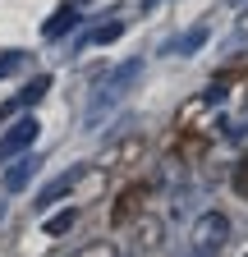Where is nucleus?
Listing matches in <instances>:
<instances>
[{"instance_id":"obj_1","label":"nucleus","mask_w":248,"mask_h":257,"mask_svg":"<svg viewBox=\"0 0 248 257\" xmlns=\"http://www.w3.org/2000/svg\"><path fill=\"white\" fill-rule=\"evenodd\" d=\"M230 239V216L225 211H202L193 220V257H216Z\"/></svg>"},{"instance_id":"obj_2","label":"nucleus","mask_w":248,"mask_h":257,"mask_svg":"<svg viewBox=\"0 0 248 257\" xmlns=\"http://www.w3.org/2000/svg\"><path fill=\"white\" fill-rule=\"evenodd\" d=\"M143 74V60H129V64H119V69L106 78V87H97V96H92V115H87V124H101V115L119 101L124 92H129V83Z\"/></svg>"},{"instance_id":"obj_3","label":"nucleus","mask_w":248,"mask_h":257,"mask_svg":"<svg viewBox=\"0 0 248 257\" xmlns=\"http://www.w3.org/2000/svg\"><path fill=\"white\" fill-rule=\"evenodd\" d=\"M33 143H37V119L28 115V119H19V124L10 128V134L0 138V161H10V156H19L23 147H33Z\"/></svg>"},{"instance_id":"obj_4","label":"nucleus","mask_w":248,"mask_h":257,"mask_svg":"<svg viewBox=\"0 0 248 257\" xmlns=\"http://www.w3.org/2000/svg\"><path fill=\"white\" fill-rule=\"evenodd\" d=\"M37 175V156H28V161H19V166H10V175H5V188L10 193H19V188H28V179Z\"/></svg>"},{"instance_id":"obj_5","label":"nucleus","mask_w":248,"mask_h":257,"mask_svg":"<svg viewBox=\"0 0 248 257\" xmlns=\"http://www.w3.org/2000/svg\"><path fill=\"white\" fill-rule=\"evenodd\" d=\"M74 19H78V5H69V10H55V14H51V23H46V37L55 42L60 32H69V28H74Z\"/></svg>"},{"instance_id":"obj_6","label":"nucleus","mask_w":248,"mask_h":257,"mask_svg":"<svg viewBox=\"0 0 248 257\" xmlns=\"http://www.w3.org/2000/svg\"><path fill=\"white\" fill-rule=\"evenodd\" d=\"M74 179H78V170H74V175H65V179H55V184H51V188L42 193V198H37V207H51L55 198H65V193L74 188Z\"/></svg>"},{"instance_id":"obj_7","label":"nucleus","mask_w":248,"mask_h":257,"mask_svg":"<svg viewBox=\"0 0 248 257\" xmlns=\"http://www.w3.org/2000/svg\"><path fill=\"white\" fill-rule=\"evenodd\" d=\"M138 202H143V193H138V188H129V193H124V198H119V202H115V220H119V225H124V220H129V211H134V207H138Z\"/></svg>"},{"instance_id":"obj_8","label":"nucleus","mask_w":248,"mask_h":257,"mask_svg":"<svg viewBox=\"0 0 248 257\" xmlns=\"http://www.w3.org/2000/svg\"><path fill=\"white\" fill-rule=\"evenodd\" d=\"M74 220H78V216H74L69 207H65V211H55V216L46 220V234H65V230H69V225H74Z\"/></svg>"},{"instance_id":"obj_9","label":"nucleus","mask_w":248,"mask_h":257,"mask_svg":"<svg viewBox=\"0 0 248 257\" xmlns=\"http://www.w3.org/2000/svg\"><path fill=\"white\" fill-rule=\"evenodd\" d=\"M51 87V78L42 74V78H33V87H23V96H19V106H33V101H42V92Z\"/></svg>"},{"instance_id":"obj_10","label":"nucleus","mask_w":248,"mask_h":257,"mask_svg":"<svg viewBox=\"0 0 248 257\" xmlns=\"http://www.w3.org/2000/svg\"><path fill=\"white\" fill-rule=\"evenodd\" d=\"M119 32H124V23H106V28H97V32H92L87 42H97V46H110V42L119 37Z\"/></svg>"},{"instance_id":"obj_11","label":"nucleus","mask_w":248,"mask_h":257,"mask_svg":"<svg viewBox=\"0 0 248 257\" xmlns=\"http://www.w3.org/2000/svg\"><path fill=\"white\" fill-rule=\"evenodd\" d=\"M234 193L248 198V156H239V166H234Z\"/></svg>"},{"instance_id":"obj_12","label":"nucleus","mask_w":248,"mask_h":257,"mask_svg":"<svg viewBox=\"0 0 248 257\" xmlns=\"http://www.w3.org/2000/svg\"><path fill=\"white\" fill-rule=\"evenodd\" d=\"M19 64H23V51H5L0 55V78H5L10 69H19Z\"/></svg>"},{"instance_id":"obj_13","label":"nucleus","mask_w":248,"mask_h":257,"mask_svg":"<svg viewBox=\"0 0 248 257\" xmlns=\"http://www.w3.org/2000/svg\"><path fill=\"white\" fill-rule=\"evenodd\" d=\"M202 37H207V23H202V28H193L189 37L179 42V51H198V46H202Z\"/></svg>"},{"instance_id":"obj_14","label":"nucleus","mask_w":248,"mask_h":257,"mask_svg":"<svg viewBox=\"0 0 248 257\" xmlns=\"http://www.w3.org/2000/svg\"><path fill=\"white\" fill-rule=\"evenodd\" d=\"M78 257H115V248H106V243H97V248H83Z\"/></svg>"},{"instance_id":"obj_15","label":"nucleus","mask_w":248,"mask_h":257,"mask_svg":"<svg viewBox=\"0 0 248 257\" xmlns=\"http://www.w3.org/2000/svg\"><path fill=\"white\" fill-rule=\"evenodd\" d=\"M74 5H87V0H74Z\"/></svg>"},{"instance_id":"obj_16","label":"nucleus","mask_w":248,"mask_h":257,"mask_svg":"<svg viewBox=\"0 0 248 257\" xmlns=\"http://www.w3.org/2000/svg\"><path fill=\"white\" fill-rule=\"evenodd\" d=\"M234 5H243V0H234Z\"/></svg>"}]
</instances>
